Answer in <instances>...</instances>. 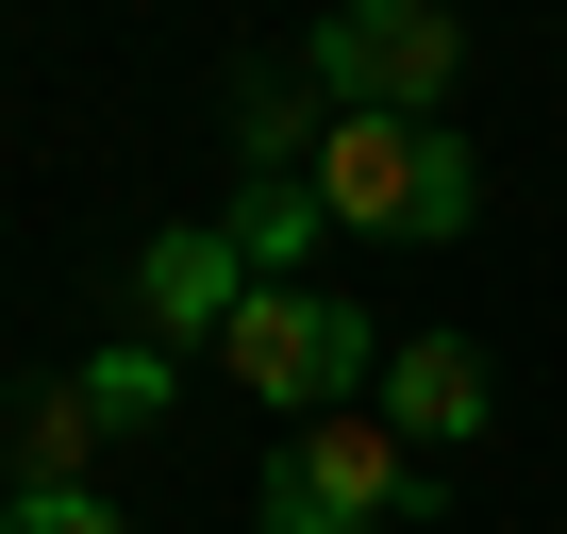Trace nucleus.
<instances>
[{
    "instance_id": "7",
    "label": "nucleus",
    "mask_w": 567,
    "mask_h": 534,
    "mask_svg": "<svg viewBox=\"0 0 567 534\" xmlns=\"http://www.w3.org/2000/svg\"><path fill=\"white\" fill-rule=\"evenodd\" d=\"M84 451H101V401L84 384H34L18 401V484H84Z\"/></svg>"
},
{
    "instance_id": "2",
    "label": "nucleus",
    "mask_w": 567,
    "mask_h": 534,
    "mask_svg": "<svg viewBox=\"0 0 567 534\" xmlns=\"http://www.w3.org/2000/svg\"><path fill=\"white\" fill-rule=\"evenodd\" d=\"M217 384H234V401H267L284 434H301V418L384 401V335H368V301H351V285H250V301H234V335H217Z\"/></svg>"
},
{
    "instance_id": "5",
    "label": "nucleus",
    "mask_w": 567,
    "mask_h": 534,
    "mask_svg": "<svg viewBox=\"0 0 567 534\" xmlns=\"http://www.w3.org/2000/svg\"><path fill=\"white\" fill-rule=\"evenodd\" d=\"M250 285H267V267L234 250V217H167V234L134 250V335H151V351H200V335H234Z\"/></svg>"
},
{
    "instance_id": "8",
    "label": "nucleus",
    "mask_w": 567,
    "mask_h": 534,
    "mask_svg": "<svg viewBox=\"0 0 567 534\" xmlns=\"http://www.w3.org/2000/svg\"><path fill=\"white\" fill-rule=\"evenodd\" d=\"M84 401H101V434H167V351H151V335H117V351L84 368Z\"/></svg>"
},
{
    "instance_id": "4",
    "label": "nucleus",
    "mask_w": 567,
    "mask_h": 534,
    "mask_svg": "<svg viewBox=\"0 0 567 534\" xmlns=\"http://www.w3.org/2000/svg\"><path fill=\"white\" fill-rule=\"evenodd\" d=\"M301 68H318L334 117H434L451 68H467V18H451V0H334Z\"/></svg>"
},
{
    "instance_id": "1",
    "label": "nucleus",
    "mask_w": 567,
    "mask_h": 534,
    "mask_svg": "<svg viewBox=\"0 0 567 534\" xmlns=\"http://www.w3.org/2000/svg\"><path fill=\"white\" fill-rule=\"evenodd\" d=\"M301 184H318L334 234H401V250H467L484 234V151L434 134V117H334Z\"/></svg>"
},
{
    "instance_id": "6",
    "label": "nucleus",
    "mask_w": 567,
    "mask_h": 534,
    "mask_svg": "<svg viewBox=\"0 0 567 534\" xmlns=\"http://www.w3.org/2000/svg\"><path fill=\"white\" fill-rule=\"evenodd\" d=\"M484 401H501L484 335H401V351H384V401H368V418H384L401 451H467V434H484Z\"/></svg>"
},
{
    "instance_id": "9",
    "label": "nucleus",
    "mask_w": 567,
    "mask_h": 534,
    "mask_svg": "<svg viewBox=\"0 0 567 534\" xmlns=\"http://www.w3.org/2000/svg\"><path fill=\"white\" fill-rule=\"evenodd\" d=\"M0 534H134L101 484H18V501H0Z\"/></svg>"
},
{
    "instance_id": "3",
    "label": "nucleus",
    "mask_w": 567,
    "mask_h": 534,
    "mask_svg": "<svg viewBox=\"0 0 567 534\" xmlns=\"http://www.w3.org/2000/svg\"><path fill=\"white\" fill-rule=\"evenodd\" d=\"M250 517H267V534H401V517H434V451H401L368 401H351V418H301V434L267 451Z\"/></svg>"
}]
</instances>
